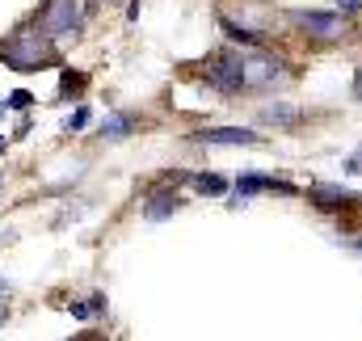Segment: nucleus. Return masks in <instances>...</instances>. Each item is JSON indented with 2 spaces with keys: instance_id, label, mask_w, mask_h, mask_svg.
<instances>
[{
  "instance_id": "obj_14",
  "label": "nucleus",
  "mask_w": 362,
  "mask_h": 341,
  "mask_svg": "<svg viewBox=\"0 0 362 341\" xmlns=\"http://www.w3.org/2000/svg\"><path fill=\"white\" fill-rule=\"evenodd\" d=\"M68 312H72L76 320H89L97 312H105V295H89V304H68Z\"/></svg>"
},
{
  "instance_id": "obj_13",
  "label": "nucleus",
  "mask_w": 362,
  "mask_h": 341,
  "mask_svg": "<svg viewBox=\"0 0 362 341\" xmlns=\"http://www.w3.org/2000/svg\"><path fill=\"white\" fill-rule=\"evenodd\" d=\"M194 190H198V194H228V177H219V173H198V177H194Z\"/></svg>"
},
{
  "instance_id": "obj_12",
  "label": "nucleus",
  "mask_w": 362,
  "mask_h": 341,
  "mask_svg": "<svg viewBox=\"0 0 362 341\" xmlns=\"http://www.w3.org/2000/svg\"><path fill=\"white\" fill-rule=\"evenodd\" d=\"M131 127H135V114H110L105 122H101V139H127L131 135Z\"/></svg>"
},
{
  "instance_id": "obj_8",
  "label": "nucleus",
  "mask_w": 362,
  "mask_h": 341,
  "mask_svg": "<svg viewBox=\"0 0 362 341\" xmlns=\"http://www.w3.org/2000/svg\"><path fill=\"white\" fill-rule=\"evenodd\" d=\"M185 207V198H181L177 190H156V194H148V202H144V215L148 219H169L173 211Z\"/></svg>"
},
{
  "instance_id": "obj_18",
  "label": "nucleus",
  "mask_w": 362,
  "mask_h": 341,
  "mask_svg": "<svg viewBox=\"0 0 362 341\" xmlns=\"http://www.w3.org/2000/svg\"><path fill=\"white\" fill-rule=\"evenodd\" d=\"M341 13H362V0H337Z\"/></svg>"
},
{
  "instance_id": "obj_9",
  "label": "nucleus",
  "mask_w": 362,
  "mask_h": 341,
  "mask_svg": "<svg viewBox=\"0 0 362 341\" xmlns=\"http://www.w3.org/2000/svg\"><path fill=\"white\" fill-rule=\"evenodd\" d=\"M257 118L266 127H295V122H303V110L299 105H286V101H270V105H262Z\"/></svg>"
},
{
  "instance_id": "obj_21",
  "label": "nucleus",
  "mask_w": 362,
  "mask_h": 341,
  "mask_svg": "<svg viewBox=\"0 0 362 341\" xmlns=\"http://www.w3.org/2000/svg\"><path fill=\"white\" fill-rule=\"evenodd\" d=\"M4 295H8V282H0V299H4Z\"/></svg>"
},
{
  "instance_id": "obj_6",
  "label": "nucleus",
  "mask_w": 362,
  "mask_h": 341,
  "mask_svg": "<svg viewBox=\"0 0 362 341\" xmlns=\"http://www.w3.org/2000/svg\"><path fill=\"white\" fill-rule=\"evenodd\" d=\"M257 190H278V194H299L291 181H282V177H266V173H240L236 177V198L228 202V207H245L249 202V194H257Z\"/></svg>"
},
{
  "instance_id": "obj_20",
  "label": "nucleus",
  "mask_w": 362,
  "mask_h": 341,
  "mask_svg": "<svg viewBox=\"0 0 362 341\" xmlns=\"http://www.w3.org/2000/svg\"><path fill=\"white\" fill-rule=\"evenodd\" d=\"M354 97L362 101V68H358V76H354Z\"/></svg>"
},
{
  "instance_id": "obj_10",
  "label": "nucleus",
  "mask_w": 362,
  "mask_h": 341,
  "mask_svg": "<svg viewBox=\"0 0 362 341\" xmlns=\"http://www.w3.org/2000/svg\"><path fill=\"white\" fill-rule=\"evenodd\" d=\"M215 21H219V30L232 38V42H240V47H262V30H249V25H240V21H232L223 8L215 13Z\"/></svg>"
},
{
  "instance_id": "obj_15",
  "label": "nucleus",
  "mask_w": 362,
  "mask_h": 341,
  "mask_svg": "<svg viewBox=\"0 0 362 341\" xmlns=\"http://www.w3.org/2000/svg\"><path fill=\"white\" fill-rule=\"evenodd\" d=\"M59 88H64V97H72V93H81V88H85V76L64 72V76H59Z\"/></svg>"
},
{
  "instance_id": "obj_1",
  "label": "nucleus",
  "mask_w": 362,
  "mask_h": 341,
  "mask_svg": "<svg viewBox=\"0 0 362 341\" xmlns=\"http://www.w3.org/2000/svg\"><path fill=\"white\" fill-rule=\"evenodd\" d=\"M0 59L4 68L13 72H38V68H51L55 64V51H51V38L34 25H21L13 30L4 42H0Z\"/></svg>"
},
{
  "instance_id": "obj_2",
  "label": "nucleus",
  "mask_w": 362,
  "mask_h": 341,
  "mask_svg": "<svg viewBox=\"0 0 362 341\" xmlns=\"http://www.w3.org/2000/svg\"><path fill=\"white\" fill-rule=\"evenodd\" d=\"M81 25H85L81 0H47V8H42V34L51 42H72L81 34Z\"/></svg>"
},
{
  "instance_id": "obj_7",
  "label": "nucleus",
  "mask_w": 362,
  "mask_h": 341,
  "mask_svg": "<svg viewBox=\"0 0 362 341\" xmlns=\"http://www.w3.org/2000/svg\"><path fill=\"white\" fill-rule=\"evenodd\" d=\"M194 144H211V148H253L262 144L257 131H240V127H215V131H194Z\"/></svg>"
},
{
  "instance_id": "obj_22",
  "label": "nucleus",
  "mask_w": 362,
  "mask_h": 341,
  "mask_svg": "<svg viewBox=\"0 0 362 341\" xmlns=\"http://www.w3.org/2000/svg\"><path fill=\"white\" fill-rule=\"evenodd\" d=\"M4 316H8V312H4V308H0V325H4Z\"/></svg>"
},
{
  "instance_id": "obj_17",
  "label": "nucleus",
  "mask_w": 362,
  "mask_h": 341,
  "mask_svg": "<svg viewBox=\"0 0 362 341\" xmlns=\"http://www.w3.org/2000/svg\"><path fill=\"white\" fill-rule=\"evenodd\" d=\"M30 101H34V97H30L25 88H17V93H8V105H13V110H25Z\"/></svg>"
},
{
  "instance_id": "obj_3",
  "label": "nucleus",
  "mask_w": 362,
  "mask_h": 341,
  "mask_svg": "<svg viewBox=\"0 0 362 341\" xmlns=\"http://www.w3.org/2000/svg\"><path fill=\"white\" fill-rule=\"evenodd\" d=\"M291 21L299 25V34H308V38H316V42H337V38L350 30L341 8H329V13H320V8H299Z\"/></svg>"
},
{
  "instance_id": "obj_4",
  "label": "nucleus",
  "mask_w": 362,
  "mask_h": 341,
  "mask_svg": "<svg viewBox=\"0 0 362 341\" xmlns=\"http://www.w3.org/2000/svg\"><path fill=\"white\" fill-rule=\"evenodd\" d=\"M206 81L219 88V93H245V51H219L206 59Z\"/></svg>"
},
{
  "instance_id": "obj_5",
  "label": "nucleus",
  "mask_w": 362,
  "mask_h": 341,
  "mask_svg": "<svg viewBox=\"0 0 362 341\" xmlns=\"http://www.w3.org/2000/svg\"><path fill=\"white\" fill-rule=\"evenodd\" d=\"M291 76L286 59L266 55V51H245V85L249 88H274Z\"/></svg>"
},
{
  "instance_id": "obj_11",
  "label": "nucleus",
  "mask_w": 362,
  "mask_h": 341,
  "mask_svg": "<svg viewBox=\"0 0 362 341\" xmlns=\"http://www.w3.org/2000/svg\"><path fill=\"white\" fill-rule=\"evenodd\" d=\"M354 198H358V194L346 190V185H316V190H312V202H316V207H341V211H346V207H354Z\"/></svg>"
},
{
  "instance_id": "obj_19",
  "label": "nucleus",
  "mask_w": 362,
  "mask_h": 341,
  "mask_svg": "<svg viewBox=\"0 0 362 341\" xmlns=\"http://www.w3.org/2000/svg\"><path fill=\"white\" fill-rule=\"evenodd\" d=\"M346 173H362V148L350 156V161H346Z\"/></svg>"
},
{
  "instance_id": "obj_16",
  "label": "nucleus",
  "mask_w": 362,
  "mask_h": 341,
  "mask_svg": "<svg viewBox=\"0 0 362 341\" xmlns=\"http://www.w3.org/2000/svg\"><path fill=\"white\" fill-rule=\"evenodd\" d=\"M81 127H89V110H85V105H81V110H76V114H72V118L64 122V131L72 135V131H81Z\"/></svg>"
}]
</instances>
